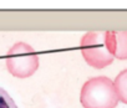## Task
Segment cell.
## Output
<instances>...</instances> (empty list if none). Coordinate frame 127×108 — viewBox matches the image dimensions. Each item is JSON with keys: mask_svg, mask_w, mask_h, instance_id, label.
I'll list each match as a JSON object with an SVG mask.
<instances>
[{"mask_svg": "<svg viewBox=\"0 0 127 108\" xmlns=\"http://www.w3.org/2000/svg\"><path fill=\"white\" fill-rule=\"evenodd\" d=\"M80 48L85 61L95 68H103L113 62L115 57L106 46L105 31L86 32L81 39Z\"/></svg>", "mask_w": 127, "mask_h": 108, "instance_id": "3", "label": "cell"}, {"mask_svg": "<svg viewBox=\"0 0 127 108\" xmlns=\"http://www.w3.org/2000/svg\"><path fill=\"white\" fill-rule=\"evenodd\" d=\"M6 68L15 77H30L39 68V56L30 45L18 42L6 53Z\"/></svg>", "mask_w": 127, "mask_h": 108, "instance_id": "2", "label": "cell"}, {"mask_svg": "<svg viewBox=\"0 0 127 108\" xmlns=\"http://www.w3.org/2000/svg\"><path fill=\"white\" fill-rule=\"evenodd\" d=\"M113 83L118 99L125 104H127V70H123L121 73H118Z\"/></svg>", "mask_w": 127, "mask_h": 108, "instance_id": "5", "label": "cell"}, {"mask_svg": "<svg viewBox=\"0 0 127 108\" xmlns=\"http://www.w3.org/2000/svg\"><path fill=\"white\" fill-rule=\"evenodd\" d=\"M0 108H18L8 92L0 87Z\"/></svg>", "mask_w": 127, "mask_h": 108, "instance_id": "6", "label": "cell"}, {"mask_svg": "<svg viewBox=\"0 0 127 108\" xmlns=\"http://www.w3.org/2000/svg\"><path fill=\"white\" fill-rule=\"evenodd\" d=\"M80 101L84 108H115L120 102L113 81L105 76L86 81L81 88Z\"/></svg>", "mask_w": 127, "mask_h": 108, "instance_id": "1", "label": "cell"}, {"mask_svg": "<svg viewBox=\"0 0 127 108\" xmlns=\"http://www.w3.org/2000/svg\"><path fill=\"white\" fill-rule=\"evenodd\" d=\"M108 51L118 60H127V31H105Z\"/></svg>", "mask_w": 127, "mask_h": 108, "instance_id": "4", "label": "cell"}]
</instances>
